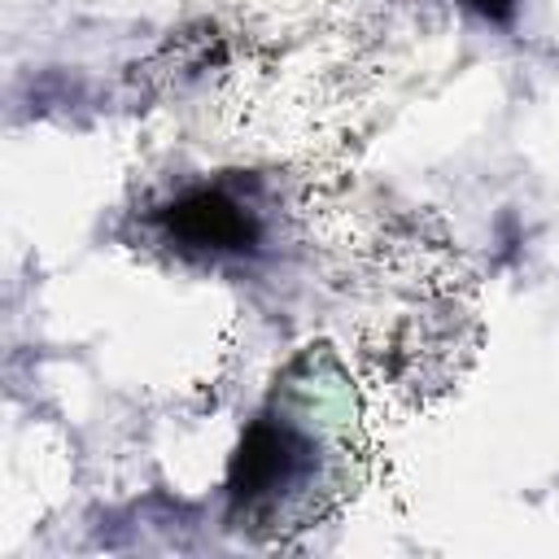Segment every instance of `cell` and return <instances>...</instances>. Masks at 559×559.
Returning <instances> with one entry per match:
<instances>
[{"label":"cell","instance_id":"obj_1","mask_svg":"<svg viewBox=\"0 0 559 559\" xmlns=\"http://www.w3.org/2000/svg\"><path fill=\"white\" fill-rule=\"evenodd\" d=\"M328 489L323 454H314L310 432H301L280 411L258 415L227 467V511L236 528H293V511H314V493Z\"/></svg>","mask_w":559,"mask_h":559},{"label":"cell","instance_id":"obj_2","mask_svg":"<svg viewBox=\"0 0 559 559\" xmlns=\"http://www.w3.org/2000/svg\"><path fill=\"white\" fill-rule=\"evenodd\" d=\"M153 218L162 236L183 253L240 258L262 245V214L227 183H197L179 192L170 205H162Z\"/></svg>","mask_w":559,"mask_h":559},{"label":"cell","instance_id":"obj_3","mask_svg":"<svg viewBox=\"0 0 559 559\" xmlns=\"http://www.w3.org/2000/svg\"><path fill=\"white\" fill-rule=\"evenodd\" d=\"M459 4L489 26H515V13H520V0H459Z\"/></svg>","mask_w":559,"mask_h":559}]
</instances>
